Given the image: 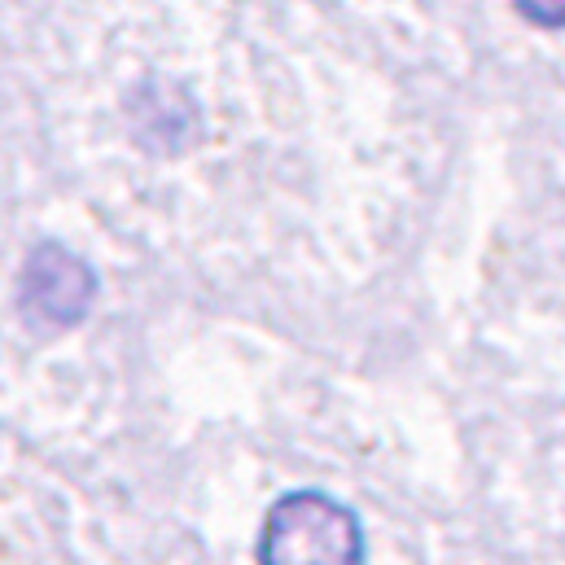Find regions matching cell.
<instances>
[{
	"label": "cell",
	"instance_id": "6da1fadb",
	"mask_svg": "<svg viewBox=\"0 0 565 565\" xmlns=\"http://www.w3.org/2000/svg\"><path fill=\"white\" fill-rule=\"evenodd\" d=\"M259 565H364L360 522L320 491H294L264 522Z\"/></svg>",
	"mask_w": 565,
	"mask_h": 565
},
{
	"label": "cell",
	"instance_id": "7a4b0ae2",
	"mask_svg": "<svg viewBox=\"0 0 565 565\" xmlns=\"http://www.w3.org/2000/svg\"><path fill=\"white\" fill-rule=\"evenodd\" d=\"M97 298V277L93 268L62 250V246H40L26 268H22V281H18V302L31 320L40 324H53V329H66V324H79L88 316Z\"/></svg>",
	"mask_w": 565,
	"mask_h": 565
},
{
	"label": "cell",
	"instance_id": "3957f363",
	"mask_svg": "<svg viewBox=\"0 0 565 565\" xmlns=\"http://www.w3.org/2000/svg\"><path fill=\"white\" fill-rule=\"evenodd\" d=\"M513 4H518V13H522L526 22H535V26H544V31L565 26V0H513Z\"/></svg>",
	"mask_w": 565,
	"mask_h": 565
}]
</instances>
